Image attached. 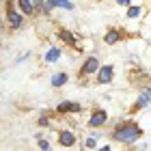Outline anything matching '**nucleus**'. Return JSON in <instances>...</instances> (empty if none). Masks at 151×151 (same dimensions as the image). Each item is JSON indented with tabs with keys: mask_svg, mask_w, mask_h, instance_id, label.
<instances>
[{
	"mask_svg": "<svg viewBox=\"0 0 151 151\" xmlns=\"http://www.w3.org/2000/svg\"><path fill=\"white\" fill-rule=\"evenodd\" d=\"M84 147H86V149H93V147H95V138H86V140H84Z\"/></svg>",
	"mask_w": 151,
	"mask_h": 151,
	"instance_id": "dca6fc26",
	"label": "nucleus"
},
{
	"mask_svg": "<svg viewBox=\"0 0 151 151\" xmlns=\"http://www.w3.org/2000/svg\"><path fill=\"white\" fill-rule=\"evenodd\" d=\"M60 39H63V41H67V43H73V41H76V37L71 35L69 30H60Z\"/></svg>",
	"mask_w": 151,
	"mask_h": 151,
	"instance_id": "2eb2a0df",
	"label": "nucleus"
},
{
	"mask_svg": "<svg viewBox=\"0 0 151 151\" xmlns=\"http://www.w3.org/2000/svg\"><path fill=\"white\" fill-rule=\"evenodd\" d=\"M112 65H106V67H99V73H97V82L99 84H106V82L112 80Z\"/></svg>",
	"mask_w": 151,
	"mask_h": 151,
	"instance_id": "0eeeda50",
	"label": "nucleus"
},
{
	"mask_svg": "<svg viewBox=\"0 0 151 151\" xmlns=\"http://www.w3.org/2000/svg\"><path fill=\"white\" fill-rule=\"evenodd\" d=\"M99 151H110V147H101Z\"/></svg>",
	"mask_w": 151,
	"mask_h": 151,
	"instance_id": "6ab92c4d",
	"label": "nucleus"
},
{
	"mask_svg": "<svg viewBox=\"0 0 151 151\" xmlns=\"http://www.w3.org/2000/svg\"><path fill=\"white\" fill-rule=\"evenodd\" d=\"M116 2H119V4H121V6H127V4H129V2H132V0H116Z\"/></svg>",
	"mask_w": 151,
	"mask_h": 151,
	"instance_id": "a211bd4d",
	"label": "nucleus"
},
{
	"mask_svg": "<svg viewBox=\"0 0 151 151\" xmlns=\"http://www.w3.org/2000/svg\"><path fill=\"white\" fill-rule=\"evenodd\" d=\"M17 6H19V9H22V11L26 13V15H30V13L35 11V4H32L30 0H17Z\"/></svg>",
	"mask_w": 151,
	"mask_h": 151,
	"instance_id": "9b49d317",
	"label": "nucleus"
},
{
	"mask_svg": "<svg viewBox=\"0 0 151 151\" xmlns=\"http://www.w3.org/2000/svg\"><path fill=\"white\" fill-rule=\"evenodd\" d=\"M54 6H60V9L71 11L73 9V2H69V0H45V13L50 9H54Z\"/></svg>",
	"mask_w": 151,
	"mask_h": 151,
	"instance_id": "423d86ee",
	"label": "nucleus"
},
{
	"mask_svg": "<svg viewBox=\"0 0 151 151\" xmlns=\"http://www.w3.org/2000/svg\"><path fill=\"white\" fill-rule=\"evenodd\" d=\"M6 19H9V26H11V28H19V26L24 24L22 13H17L15 6H13L11 2H9V6H6Z\"/></svg>",
	"mask_w": 151,
	"mask_h": 151,
	"instance_id": "f03ea898",
	"label": "nucleus"
},
{
	"mask_svg": "<svg viewBox=\"0 0 151 151\" xmlns=\"http://www.w3.org/2000/svg\"><path fill=\"white\" fill-rule=\"evenodd\" d=\"M140 127L136 125L134 121H125V123H121L119 127L114 129V140H119V142H134V140H138L140 138Z\"/></svg>",
	"mask_w": 151,
	"mask_h": 151,
	"instance_id": "f257e3e1",
	"label": "nucleus"
},
{
	"mask_svg": "<svg viewBox=\"0 0 151 151\" xmlns=\"http://www.w3.org/2000/svg\"><path fill=\"white\" fill-rule=\"evenodd\" d=\"M58 56H60V50L58 47H52V50H47V54H45V63H54V60H58Z\"/></svg>",
	"mask_w": 151,
	"mask_h": 151,
	"instance_id": "f8f14e48",
	"label": "nucleus"
},
{
	"mask_svg": "<svg viewBox=\"0 0 151 151\" xmlns=\"http://www.w3.org/2000/svg\"><path fill=\"white\" fill-rule=\"evenodd\" d=\"M58 142L63 147H73L76 145V134L69 132V129H63V132H58Z\"/></svg>",
	"mask_w": 151,
	"mask_h": 151,
	"instance_id": "39448f33",
	"label": "nucleus"
},
{
	"mask_svg": "<svg viewBox=\"0 0 151 151\" xmlns=\"http://www.w3.org/2000/svg\"><path fill=\"white\" fill-rule=\"evenodd\" d=\"M140 13H142V6H129V9H127V17L134 19V17H138Z\"/></svg>",
	"mask_w": 151,
	"mask_h": 151,
	"instance_id": "4468645a",
	"label": "nucleus"
},
{
	"mask_svg": "<svg viewBox=\"0 0 151 151\" xmlns=\"http://www.w3.org/2000/svg\"><path fill=\"white\" fill-rule=\"evenodd\" d=\"M95 71H99V60L95 58V56H91L84 65H82L80 73H82V76H91V73H95Z\"/></svg>",
	"mask_w": 151,
	"mask_h": 151,
	"instance_id": "20e7f679",
	"label": "nucleus"
},
{
	"mask_svg": "<svg viewBox=\"0 0 151 151\" xmlns=\"http://www.w3.org/2000/svg\"><path fill=\"white\" fill-rule=\"evenodd\" d=\"M65 82H67V73L60 71V73H56V76H52V86H63Z\"/></svg>",
	"mask_w": 151,
	"mask_h": 151,
	"instance_id": "ddd939ff",
	"label": "nucleus"
},
{
	"mask_svg": "<svg viewBox=\"0 0 151 151\" xmlns=\"http://www.w3.org/2000/svg\"><path fill=\"white\" fill-rule=\"evenodd\" d=\"M39 147L43 151H50V142H47V140H39Z\"/></svg>",
	"mask_w": 151,
	"mask_h": 151,
	"instance_id": "f3484780",
	"label": "nucleus"
},
{
	"mask_svg": "<svg viewBox=\"0 0 151 151\" xmlns=\"http://www.w3.org/2000/svg\"><path fill=\"white\" fill-rule=\"evenodd\" d=\"M119 39H121V32H119V30H108V32H106V37H104V41H106L108 45L116 43Z\"/></svg>",
	"mask_w": 151,
	"mask_h": 151,
	"instance_id": "9d476101",
	"label": "nucleus"
},
{
	"mask_svg": "<svg viewBox=\"0 0 151 151\" xmlns=\"http://www.w3.org/2000/svg\"><path fill=\"white\" fill-rule=\"evenodd\" d=\"M106 121H108L106 110H93L91 119H88V125H91V127H99V125H104Z\"/></svg>",
	"mask_w": 151,
	"mask_h": 151,
	"instance_id": "7ed1b4c3",
	"label": "nucleus"
},
{
	"mask_svg": "<svg viewBox=\"0 0 151 151\" xmlns=\"http://www.w3.org/2000/svg\"><path fill=\"white\" fill-rule=\"evenodd\" d=\"M56 110H58V112H80L82 106H78L76 101H63V104H60Z\"/></svg>",
	"mask_w": 151,
	"mask_h": 151,
	"instance_id": "6e6552de",
	"label": "nucleus"
},
{
	"mask_svg": "<svg viewBox=\"0 0 151 151\" xmlns=\"http://www.w3.org/2000/svg\"><path fill=\"white\" fill-rule=\"evenodd\" d=\"M151 104V88H145V91L140 93L138 101H136V108H147Z\"/></svg>",
	"mask_w": 151,
	"mask_h": 151,
	"instance_id": "1a4fd4ad",
	"label": "nucleus"
}]
</instances>
